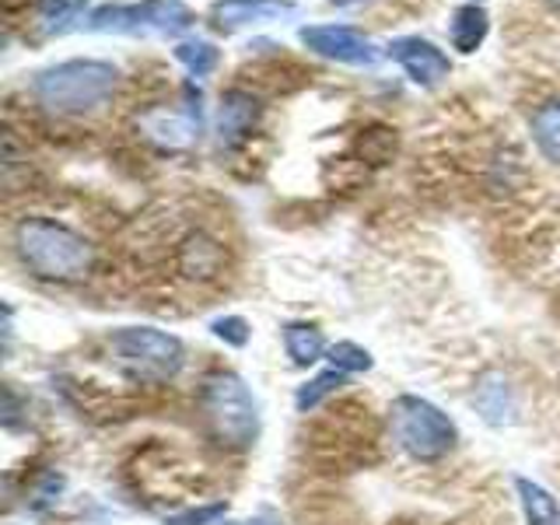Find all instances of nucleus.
I'll use <instances>...</instances> for the list:
<instances>
[{
  "mask_svg": "<svg viewBox=\"0 0 560 525\" xmlns=\"http://www.w3.org/2000/svg\"><path fill=\"white\" fill-rule=\"evenodd\" d=\"M329 364L350 375V372H368V368H372L375 361H372V354H368L364 347L350 343V340H340L337 347H329Z\"/></svg>",
  "mask_w": 560,
  "mask_h": 525,
  "instance_id": "nucleus-21",
  "label": "nucleus"
},
{
  "mask_svg": "<svg viewBox=\"0 0 560 525\" xmlns=\"http://www.w3.org/2000/svg\"><path fill=\"white\" fill-rule=\"evenodd\" d=\"M200 88L186 84L183 88V102L179 105H154V109L140 113L137 127L148 140H154L158 148L165 151H189L192 144H200L203 133V109H200Z\"/></svg>",
  "mask_w": 560,
  "mask_h": 525,
  "instance_id": "nucleus-7",
  "label": "nucleus"
},
{
  "mask_svg": "<svg viewBox=\"0 0 560 525\" xmlns=\"http://www.w3.org/2000/svg\"><path fill=\"white\" fill-rule=\"evenodd\" d=\"M259 98L242 92V88H232V92L221 95V116H218V137L221 148H238L245 137L253 133V127L259 122Z\"/></svg>",
  "mask_w": 560,
  "mask_h": 525,
  "instance_id": "nucleus-12",
  "label": "nucleus"
},
{
  "mask_svg": "<svg viewBox=\"0 0 560 525\" xmlns=\"http://www.w3.org/2000/svg\"><path fill=\"white\" fill-rule=\"evenodd\" d=\"M518 490V501H522V512L529 525H557L560 522V504L550 498V490H542L539 483L518 477L515 480Z\"/></svg>",
  "mask_w": 560,
  "mask_h": 525,
  "instance_id": "nucleus-16",
  "label": "nucleus"
},
{
  "mask_svg": "<svg viewBox=\"0 0 560 525\" xmlns=\"http://www.w3.org/2000/svg\"><path fill=\"white\" fill-rule=\"evenodd\" d=\"M81 8H84V0H39V11L46 18L49 32L70 28V22H78L81 18Z\"/></svg>",
  "mask_w": 560,
  "mask_h": 525,
  "instance_id": "nucleus-20",
  "label": "nucleus"
},
{
  "mask_svg": "<svg viewBox=\"0 0 560 525\" xmlns=\"http://www.w3.org/2000/svg\"><path fill=\"white\" fill-rule=\"evenodd\" d=\"M175 262H179V273L186 280H197V284H207V280H218L224 270V249L218 238H210L207 232H192L179 242V253H175Z\"/></svg>",
  "mask_w": 560,
  "mask_h": 525,
  "instance_id": "nucleus-11",
  "label": "nucleus"
},
{
  "mask_svg": "<svg viewBox=\"0 0 560 525\" xmlns=\"http://www.w3.org/2000/svg\"><path fill=\"white\" fill-rule=\"evenodd\" d=\"M329 4H340V8H347V4H358V0H329Z\"/></svg>",
  "mask_w": 560,
  "mask_h": 525,
  "instance_id": "nucleus-25",
  "label": "nucleus"
},
{
  "mask_svg": "<svg viewBox=\"0 0 560 525\" xmlns=\"http://www.w3.org/2000/svg\"><path fill=\"white\" fill-rule=\"evenodd\" d=\"M228 504L214 501V504H203V508H186V512H175L165 515V525H214L218 518H224Z\"/></svg>",
  "mask_w": 560,
  "mask_h": 525,
  "instance_id": "nucleus-22",
  "label": "nucleus"
},
{
  "mask_svg": "<svg viewBox=\"0 0 560 525\" xmlns=\"http://www.w3.org/2000/svg\"><path fill=\"white\" fill-rule=\"evenodd\" d=\"M113 354L116 364L127 372L133 382H172L186 364V347L179 337L151 326H127L113 332Z\"/></svg>",
  "mask_w": 560,
  "mask_h": 525,
  "instance_id": "nucleus-5",
  "label": "nucleus"
},
{
  "mask_svg": "<svg viewBox=\"0 0 560 525\" xmlns=\"http://www.w3.org/2000/svg\"><path fill=\"white\" fill-rule=\"evenodd\" d=\"M14 253L22 267L39 280H57V284H74L92 273L95 249L81 232L63 221L43 214H25L14 224Z\"/></svg>",
  "mask_w": 560,
  "mask_h": 525,
  "instance_id": "nucleus-1",
  "label": "nucleus"
},
{
  "mask_svg": "<svg viewBox=\"0 0 560 525\" xmlns=\"http://www.w3.org/2000/svg\"><path fill=\"white\" fill-rule=\"evenodd\" d=\"M175 60H179L192 78H207V74H214V67L221 63V52L214 49V43L189 39L175 46Z\"/></svg>",
  "mask_w": 560,
  "mask_h": 525,
  "instance_id": "nucleus-18",
  "label": "nucleus"
},
{
  "mask_svg": "<svg viewBox=\"0 0 560 525\" xmlns=\"http://www.w3.org/2000/svg\"><path fill=\"white\" fill-rule=\"evenodd\" d=\"M200 407L214 438L224 448H249L259 434V407L256 396L249 393L235 372H214L203 378Z\"/></svg>",
  "mask_w": 560,
  "mask_h": 525,
  "instance_id": "nucleus-3",
  "label": "nucleus"
},
{
  "mask_svg": "<svg viewBox=\"0 0 560 525\" xmlns=\"http://www.w3.org/2000/svg\"><path fill=\"white\" fill-rule=\"evenodd\" d=\"M119 70L105 60H63L46 67L32 81V95L43 109L60 116H88L102 109L116 92Z\"/></svg>",
  "mask_w": 560,
  "mask_h": 525,
  "instance_id": "nucleus-2",
  "label": "nucleus"
},
{
  "mask_svg": "<svg viewBox=\"0 0 560 525\" xmlns=\"http://www.w3.org/2000/svg\"><path fill=\"white\" fill-rule=\"evenodd\" d=\"M389 60H396L402 70H407V78L420 88H434L448 78L452 70V60L445 57V49H438L431 39H420V35H399L389 46Z\"/></svg>",
  "mask_w": 560,
  "mask_h": 525,
  "instance_id": "nucleus-9",
  "label": "nucleus"
},
{
  "mask_svg": "<svg viewBox=\"0 0 560 525\" xmlns=\"http://www.w3.org/2000/svg\"><path fill=\"white\" fill-rule=\"evenodd\" d=\"M284 347H288V358L298 368H308L315 361H323V354H326L323 332L315 329V326H308V323H291L284 329Z\"/></svg>",
  "mask_w": 560,
  "mask_h": 525,
  "instance_id": "nucleus-17",
  "label": "nucleus"
},
{
  "mask_svg": "<svg viewBox=\"0 0 560 525\" xmlns=\"http://www.w3.org/2000/svg\"><path fill=\"white\" fill-rule=\"evenodd\" d=\"M490 32V14L480 4H463L455 8L452 22H448V39L459 52H477L480 43L487 39Z\"/></svg>",
  "mask_w": 560,
  "mask_h": 525,
  "instance_id": "nucleus-13",
  "label": "nucleus"
},
{
  "mask_svg": "<svg viewBox=\"0 0 560 525\" xmlns=\"http://www.w3.org/2000/svg\"><path fill=\"white\" fill-rule=\"evenodd\" d=\"M197 18L183 0H140V4H102L88 18L92 32L122 35H179Z\"/></svg>",
  "mask_w": 560,
  "mask_h": 525,
  "instance_id": "nucleus-6",
  "label": "nucleus"
},
{
  "mask_svg": "<svg viewBox=\"0 0 560 525\" xmlns=\"http://www.w3.org/2000/svg\"><path fill=\"white\" fill-rule=\"evenodd\" d=\"M249 525H280V522H273V518H267V515H259V518H253Z\"/></svg>",
  "mask_w": 560,
  "mask_h": 525,
  "instance_id": "nucleus-24",
  "label": "nucleus"
},
{
  "mask_svg": "<svg viewBox=\"0 0 560 525\" xmlns=\"http://www.w3.org/2000/svg\"><path fill=\"white\" fill-rule=\"evenodd\" d=\"M533 140L547 162L560 165V98H547L529 119Z\"/></svg>",
  "mask_w": 560,
  "mask_h": 525,
  "instance_id": "nucleus-15",
  "label": "nucleus"
},
{
  "mask_svg": "<svg viewBox=\"0 0 560 525\" xmlns=\"http://www.w3.org/2000/svg\"><path fill=\"white\" fill-rule=\"evenodd\" d=\"M210 332H214L218 340H224L228 347H245V340H249V323L238 319V315H224V319L210 323Z\"/></svg>",
  "mask_w": 560,
  "mask_h": 525,
  "instance_id": "nucleus-23",
  "label": "nucleus"
},
{
  "mask_svg": "<svg viewBox=\"0 0 560 525\" xmlns=\"http://www.w3.org/2000/svg\"><path fill=\"white\" fill-rule=\"evenodd\" d=\"M477 410L483 413L487 424H508L515 417V396H512V385H508L501 375H483V382L477 385Z\"/></svg>",
  "mask_w": 560,
  "mask_h": 525,
  "instance_id": "nucleus-14",
  "label": "nucleus"
},
{
  "mask_svg": "<svg viewBox=\"0 0 560 525\" xmlns=\"http://www.w3.org/2000/svg\"><path fill=\"white\" fill-rule=\"evenodd\" d=\"M393 438L399 448L417 463H438L455 448L459 431H455L452 417L442 413L424 396H399L389 410Z\"/></svg>",
  "mask_w": 560,
  "mask_h": 525,
  "instance_id": "nucleus-4",
  "label": "nucleus"
},
{
  "mask_svg": "<svg viewBox=\"0 0 560 525\" xmlns=\"http://www.w3.org/2000/svg\"><path fill=\"white\" fill-rule=\"evenodd\" d=\"M302 43L312 52H319V57L350 63V67H372L378 60L375 43L350 25H308L302 28Z\"/></svg>",
  "mask_w": 560,
  "mask_h": 525,
  "instance_id": "nucleus-8",
  "label": "nucleus"
},
{
  "mask_svg": "<svg viewBox=\"0 0 560 525\" xmlns=\"http://www.w3.org/2000/svg\"><path fill=\"white\" fill-rule=\"evenodd\" d=\"M294 14L291 0H214L210 4V25L218 32H238L245 25H267Z\"/></svg>",
  "mask_w": 560,
  "mask_h": 525,
  "instance_id": "nucleus-10",
  "label": "nucleus"
},
{
  "mask_svg": "<svg viewBox=\"0 0 560 525\" xmlns=\"http://www.w3.org/2000/svg\"><path fill=\"white\" fill-rule=\"evenodd\" d=\"M343 382H347V372H340V368H329V372L315 375L312 382H305L302 389H298V396H294L298 410H302V413L315 410V407H319V402H323L326 396H332V393H337Z\"/></svg>",
  "mask_w": 560,
  "mask_h": 525,
  "instance_id": "nucleus-19",
  "label": "nucleus"
},
{
  "mask_svg": "<svg viewBox=\"0 0 560 525\" xmlns=\"http://www.w3.org/2000/svg\"><path fill=\"white\" fill-rule=\"evenodd\" d=\"M224 525H235V522H224Z\"/></svg>",
  "mask_w": 560,
  "mask_h": 525,
  "instance_id": "nucleus-27",
  "label": "nucleus"
},
{
  "mask_svg": "<svg viewBox=\"0 0 560 525\" xmlns=\"http://www.w3.org/2000/svg\"><path fill=\"white\" fill-rule=\"evenodd\" d=\"M547 4H550L553 11H560V0H547Z\"/></svg>",
  "mask_w": 560,
  "mask_h": 525,
  "instance_id": "nucleus-26",
  "label": "nucleus"
}]
</instances>
